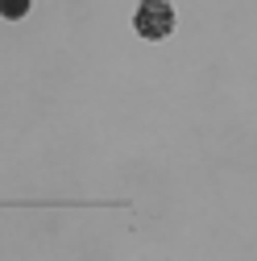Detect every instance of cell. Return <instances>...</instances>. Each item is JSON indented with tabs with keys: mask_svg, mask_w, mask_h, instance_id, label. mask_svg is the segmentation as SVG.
<instances>
[{
	"mask_svg": "<svg viewBox=\"0 0 257 261\" xmlns=\"http://www.w3.org/2000/svg\"><path fill=\"white\" fill-rule=\"evenodd\" d=\"M29 13V0H0V17L5 21H21Z\"/></svg>",
	"mask_w": 257,
	"mask_h": 261,
	"instance_id": "7a4b0ae2",
	"label": "cell"
},
{
	"mask_svg": "<svg viewBox=\"0 0 257 261\" xmlns=\"http://www.w3.org/2000/svg\"><path fill=\"white\" fill-rule=\"evenodd\" d=\"M133 25H137L141 38L162 42V38H170V29H174V9L166 5V0H141V9H137V17H133Z\"/></svg>",
	"mask_w": 257,
	"mask_h": 261,
	"instance_id": "6da1fadb",
	"label": "cell"
}]
</instances>
